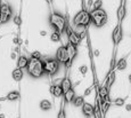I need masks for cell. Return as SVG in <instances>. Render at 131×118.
<instances>
[{"mask_svg":"<svg viewBox=\"0 0 131 118\" xmlns=\"http://www.w3.org/2000/svg\"><path fill=\"white\" fill-rule=\"evenodd\" d=\"M49 23L51 24V26L55 29V31L58 33H63L65 31L66 28V21L63 16H60L57 13H51L49 16Z\"/></svg>","mask_w":131,"mask_h":118,"instance_id":"1","label":"cell"},{"mask_svg":"<svg viewBox=\"0 0 131 118\" xmlns=\"http://www.w3.org/2000/svg\"><path fill=\"white\" fill-rule=\"evenodd\" d=\"M90 17H91V21H92V23H94V25L97 28H102L107 23V14H106V12L102 8L91 11Z\"/></svg>","mask_w":131,"mask_h":118,"instance_id":"2","label":"cell"},{"mask_svg":"<svg viewBox=\"0 0 131 118\" xmlns=\"http://www.w3.org/2000/svg\"><path fill=\"white\" fill-rule=\"evenodd\" d=\"M27 71L34 78H39L43 74V63L40 60H29V64H27Z\"/></svg>","mask_w":131,"mask_h":118,"instance_id":"3","label":"cell"},{"mask_svg":"<svg viewBox=\"0 0 131 118\" xmlns=\"http://www.w3.org/2000/svg\"><path fill=\"white\" fill-rule=\"evenodd\" d=\"M91 22V17H90V13L85 9H81L73 19V23L75 26H88Z\"/></svg>","mask_w":131,"mask_h":118,"instance_id":"4","label":"cell"},{"mask_svg":"<svg viewBox=\"0 0 131 118\" xmlns=\"http://www.w3.org/2000/svg\"><path fill=\"white\" fill-rule=\"evenodd\" d=\"M43 63V71L47 72L48 75H55L59 69V62L55 59L46 60Z\"/></svg>","mask_w":131,"mask_h":118,"instance_id":"5","label":"cell"},{"mask_svg":"<svg viewBox=\"0 0 131 118\" xmlns=\"http://www.w3.org/2000/svg\"><path fill=\"white\" fill-rule=\"evenodd\" d=\"M65 31L67 32L69 42H71V44L74 45V46H78V45L80 44V41H81V38H80L79 34H78L71 26H66V28H65Z\"/></svg>","mask_w":131,"mask_h":118,"instance_id":"6","label":"cell"},{"mask_svg":"<svg viewBox=\"0 0 131 118\" xmlns=\"http://www.w3.org/2000/svg\"><path fill=\"white\" fill-rule=\"evenodd\" d=\"M56 60L59 62V63H66L70 60L69 57V53H67L66 46H60L56 52Z\"/></svg>","mask_w":131,"mask_h":118,"instance_id":"7","label":"cell"},{"mask_svg":"<svg viewBox=\"0 0 131 118\" xmlns=\"http://www.w3.org/2000/svg\"><path fill=\"white\" fill-rule=\"evenodd\" d=\"M112 38H113V41H114L115 46L122 40V25H121V24H117V25L115 26L114 31H113V34H112Z\"/></svg>","mask_w":131,"mask_h":118,"instance_id":"8","label":"cell"},{"mask_svg":"<svg viewBox=\"0 0 131 118\" xmlns=\"http://www.w3.org/2000/svg\"><path fill=\"white\" fill-rule=\"evenodd\" d=\"M82 111H83V114L87 117H92V116H94V111H95L94 105H91L90 103L84 102L83 105H82Z\"/></svg>","mask_w":131,"mask_h":118,"instance_id":"9","label":"cell"},{"mask_svg":"<svg viewBox=\"0 0 131 118\" xmlns=\"http://www.w3.org/2000/svg\"><path fill=\"white\" fill-rule=\"evenodd\" d=\"M60 87H62V89H63V93H65V92L69 91V89H71L72 88L71 79H70L69 77H65V78L62 80V83H60Z\"/></svg>","mask_w":131,"mask_h":118,"instance_id":"10","label":"cell"},{"mask_svg":"<svg viewBox=\"0 0 131 118\" xmlns=\"http://www.w3.org/2000/svg\"><path fill=\"white\" fill-rule=\"evenodd\" d=\"M66 49H67V53H69V57L70 60H72L75 57V55H77L78 53V49H77V46H74V45H72L71 42H69V44L66 45Z\"/></svg>","mask_w":131,"mask_h":118,"instance_id":"11","label":"cell"},{"mask_svg":"<svg viewBox=\"0 0 131 118\" xmlns=\"http://www.w3.org/2000/svg\"><path fill=\"white\" fill-rule=\"evenodd\" d=\"M12 16V8L8 4H2L0 6V16Z\"/></svg>","mask_w":131,"mask_h":118,"instance_id":"12","label":"cell"},{"mask_svg":"<svg viewBox=\"0 0 131 118\" xmlns=\"http://www.w3.org/2000/svg\"><path fill=\"white\" fill-rule=\"evenodd\" d=\"M50 93L54 95L55 97H59L63 94V89L60 87V85H51L50 86Z\"/></svg>","mask_w":131,"mask_h":118,"instance_id":"13","label":"cell"},{"mask_svg":"<svg viewBox=\"0 0 131 118\" xmlns=\"http://www.w3.org/2000/svg\"><path fill=\"white\" fill-rule=\"evenodd\" d=\"M125 14H127V12H125V5H124V2H122L120 8L117 9V20H119V24L122 23L123 19L125 17Z\"/></svg>","mask_w":131,"mask_h":118,"instance_id":"14","label":"cell"},{"mask_svg":"<svg viewBox=\"0 0 131 118\" xmlns=\"http://www.w3.org/2000/svg\"><path fill=\"white\" fill-rule=\"evenodd\" d=\"M64 100H65V102L66 103H71V102H73V100H74V97H75V92H74V89L71 88V89H69L67 92H65L64 93Z\"/></svg>","mask_w":131,"mask_h":118,"instance_id":"15","label":"cell"},{"mask_svg":"<svg viewBox=\"0 0 131 118\" xmlns=\"http://www.w3.org/2000/svg\"><path fill=\"white\" fill-rule=\"evenodd\" d=\"M27 64H29V59L26 56H24V55H22V56H19L17 59V68H19V69L26 68Z\"/></svg>","mask_w":131,"mask_h":118,"instance_id":"16","label":"cell"},{"mask_svg":"<svg viewBox=\"0 0 131 118\" xmlns=\"http://www.w3.org/2000/svg\"><path fill=\"white\" fill-rule=\"evenodd\" d=\"M12 76L15 81H21V80L23 79V71H22V69H19V68H16V69H14Z\"/></svg>","mask_w":131,"mask_h":118,"instance_id":"17","label":"cell"},{"mask_svg":"<svg viewBox=\"0 0 131 118\" xmlns=\"http://www.w3.org/2000/svg\"><path fill=\"white\" fill-rule=\"evenodd\" d=\"M39 105H40V109L43 110V111H48V110H50L52 108V104L49 100H42Z\"/></svg>","mask_w":131,"mask_h":118,"instance_id":"18","label":"cell"},{"mask_svg":"<svg viewBox=\"0 0 131 118\" xmlns=\"http://www.w3.org/2000/svg\"><path fill=\"white\" fill-rule=\"evenodd\" d=\"M6 99L8 100V101H16V100L19 99V92H17V91L9 92L8 94L6 95Z\"/></svg>","mask_w":131,"mask_h":118,"instance_id":"19","label":"cell"},{"mask_svg":"<svg viewBox=\"0 0 131 118\" xmlns=\"http://www.w3.org/2000/svg\"><path fill=\"white\" fill-rule=\"evenodd\" d=\"M127 66H128V62H127V59L123 57V59H120L119 61L116 62V69L117 70H124L127 69Z\"/></svg>","mask_w":131,"mask_h":118,"instance_id":"20","label":"cell"},{"mask_svg":"<svg viewBox=\"0 0 131 118\" xmlns=\"http://www.w3.org/2000/svg\"><path fill=\"white\" fill-rule=\"evenodd\" d=\"M99 94H100V97L103 99V101H104V99H106V97L108 96V94H110V88H107L106 86L100 87V89H99Z\"/></svg>","mask_w":131,"mask_h":118,"instance_id":"21","label":"cell"},{"mask_svg":"<svg viewBox=\"0 0 131 118\" xmlns=\"http://www.w3.org/2000/svg\"><path fill=\"white\" fill-rule=\"evenodd\" d=\"M73 103H74L75 107H82L83 103H84L83 96H77V97H74V100H73Z\"/></svg>","mask_w":131,"mask_h":118,"instance_id":"22","label":"cell"},{"mask_svg":"<svg viewBox=\"0 0 131 118\" xmlns=\"http://www.w3.org/2000/svg\"><path fill=\"white\" fill-rule=\"evenodd\" d=\"M50 40H51L52 42H59L60 41V33L54 31L51 34H50Z\"/></svg>","mask_w":131,"mask_h":118,"instance_id":"23","label":"cell"},{"mask_svg":"<svg viewBox=\"0 0 131 118\" xmlns=\"http://www.w3.org/2000/svg\"><path fill=\"white\" fill-rule=\"evenodd\" d=\"M114 80H115V74H114V72H112V74H111L110 79L107 80V83H106V85H105V86H106L107 88H110V87L112 86V84L114 83Z\"/></svg>","mask_w":131,"mask_h":118,"instance_id":"24","label":"cell"},{"mask_svg":"<svg viewBox=\"0 0 131 118\" xmlns=\"http://www.w3.org/2000/svg\"><path fill=\"white\" fill-rule=\"evenodd\" d=\"M124 99H122V97H116V99L114 100V104L116 105V107H122V105H124Z\"/></svg>","mask_w":131,"mask_h":118,"instance_id":"25","label":"cell"},{"mask_svg":"<svg viewBox=\"0 0 131 118\" xmlns=\"http://www.w3.org/2000/svg\"><path fill=\"white\" fill-rule=\"evenodd\" d=\"M31 59L33 60H40L41 59V53H40L39 51H34L31 53Z\"/></svg>","mask_w":131,"mask_h":118,"instance_id":"26","label":"cell"},{"mask_svg":"<svg viewBox=\"0 0 131 118\" xmlns=\"http://www.w3.org/2000/svg\"><path fill=\"white\" fill-rule=\"evenodd\" d=\"M13 21H14V23L16 24V25L21 26V24H22V19H21V16H19L18 14H17V15H15V16H14V19H13Z\"/></svg>","mask_w":131,"mask_h":118,"instance_id":"27","label":"cell"},{"mask_svg":"<svg viewBox=\"0 0 131 118\" xmlns=\"http://www.w3.org/2000/svg\"><path fill=\"white\" fill-rule=\"evenodd\" d=\"M102 4H103V0H97L96 2H94V5H92V11L99 9L100 7H102Z\"/></svg>","mask_w":131,"mask_h":118,"instance_id":"28","label":"cell"},{"mask_svg":"<svg viewBox=\"0 0 131 118\" xmlns=\"http://www.w3.org/2000/svg\"><path fill=\"white\" fill-rule=\"evenodd\" d=\"M79 71H80V74L84 76V75L87 74V71H88V67L87 66H81L79 68Z\"/></svg>","mask_w":131,"mask_h":118,"instance_id":"29","label":"cell"},{"mask_svg":"<svg viewBox=\"0 0 131 118\" xmlns=\"http://www.w3.org/2000/svg\"><path fill=\"white\" fill-rule=\"evenodd\" d=\"M58 118H66V114H65V110L63 109V108L59 110V112H58Z\"/></svg>","mask_w":131,"mask_h":118,"instance_id":"30","label":"cell"},{"mask_svg":"<svg viewBox=\"0 0 131 118\" xmlns=\"http://www.w3.org/2000/svg\"><path fill=\"white\" fill-rule=\"evenodd\" d=\"M21 41H22V40H21L19 37H18V38H17V37H16V38H14V44L15 45H19V44H21Z\"/></svg>","mask_w":131,"mask_h":118,"instance_id":"31","label":"cell"},{"mask_svg":"<svg viewBox=\"0 0 131 118\" xmlns=\"http://www.w3.org/2000/svg\"><path fill=\"white\" fill-rule=\"evenodd\" d=\"M91 91H92V86H90L89 88H88L87 91L84 92V96H87V95H89V94H90V92H91Z\"/></svg>","mask_w":131,"mask_h":118,"instance_id":"32","label":"cell"},{"mask_svg":"<svg viewBox=\"0 0 131 118\" xmlns=\"http://www.w3.org/2000/svg\"><path fill=\"white\" fill-rule=\"evenodd\" d=\"M10 57H12L13 60H16V59H17V55H16V53H14V52H13L12 54H10Z\"/></svg>","mask_w":131,"mask_h":118,"instance_id":"33","label":"cell"},{"mask_svg":"<svg viewBox=\"0 0 131 118\" xmlns=\"http://www.w3.org/2000/svg\"><path fill=\"white\" fill-rule=\"evenodd\" d=\"M124 107H125L127 111H131V104H127V105H124Z\"/></svg>","mask_w":131,"mask_h":118,"instance_id":"34","label":"cell"},{"mask_svg":"<svg viewBox=\"0 0 131 118\" xmlns=\"http://www.w3.org/2000/svg\"><path fill=\"white\" fill-rule=\"evenodd\" d=\"M40 36H42V37L47 36V32H46V31H43V30H42V31H40Z\"/></svg>","mask_w":131,"mask_h":118,"instance_id":"35","label":"cell"},{"mask_svg":"<svg viewBox=\"0 0 131 118\" xmlns=\"http://www.w3.org/2000/svg\"><path fill=\"white\" fill-rule=\"evenodd\" d=\"M46 1L48 2V5H49V6H51V5H52V0H46Z\"/></svg>","mask_w":131,"mask_h":118,"instance_id":"36","label":"cell"},{"mask_svg":"<svg viewBox=\"0 0 131 118\" xmlns=\"http://www.w3.org/2000/svg\"><path fill=\"white\" fill-rule=\"evenodd\" d=\"M95 55H96V56H98V55H99V51H96L95 52Z\"/></svg>","mask_w":131,"mask_h":118,"instance_id":"37","label":"cell"},{"mask_svg":"<svg viewBox=\"0 0 131 118\" xmlns=\"http://www.w3.org/2000/svg\"><path fill=\"white\" fill-rule=\"evenodd\" d=\"M129 81L131 83V75H130V76H129Z\"/></svg>","mask_w":131,"mask_h":118,"instance_id":"38","label":"cell"},{"mask_svg":"<svg viewBox=\"0 0 131 118\" xmlns=\"http://www.w3.org/2000/svg\"><path fill=\"white\" fill-rule=\"evenodd\" d=\"M0 109H1V104H0Z\"/></svg>","mask_w":131,"mask_h":118,"instance_id":"39","label":"cell"},{"mask_svg":"<svg viewBox=\"0 0 131 118\" xmlns=\"http://www.w3.org/2000/svg\"><path fill=\"white\" fill-rule=\"evenodd\" d=\"M0 6H1V5H0Z\"/></svg>","mask_w":131,"mask_h":118,"instance_id":"40","label":"cell"}]
</instances>
